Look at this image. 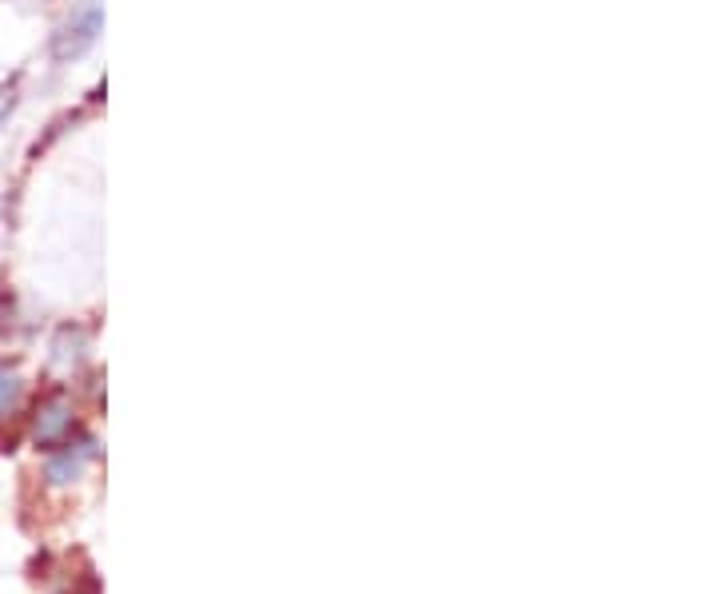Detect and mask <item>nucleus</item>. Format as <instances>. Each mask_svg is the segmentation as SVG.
I'll use <instances>...</instances> for the list:
<instances>
[{
  "label": "nucleus",
  "mask_w": 717,
  "mask_h": 594,
  "mask_svg": "<svg viewBox=\"0 0 717 594\" xmlns=\"http://www.w3.org/2000/svg\"><path fill=\"white\" fill-rule=\"evenodd\" d=\"M20 395H24V380H20V371L9 368V363H0V420L17 407Z\"/></svg>",
  "instance_id": "39448f33"
},
{
  "label": "nucleus",
  "mask_w": 717,
  "mask_h": 594,
  "mask_svg": "<svg viewBox=\"0 0 717 594\" xmlns=\"http://www.w3.org/2000/svg\"><path fill=\"white\" fill-rule=\"evenodd\" d=\"M97 459V439H77V443H64V447L52 451V459L44 463V479H49L52 487H69V483H77L80 475H84V467Z\"/></svg>",
  "instance_id": "7ed1b4c3"
},
{
  "label": "nucleus",
  "mask_w": 717,
  "mask_h": 594,
  "mask_svg": "<svg viewBox=\"0 0 717 594\" xmlns=\"http://www.w3.org/2000/svg\"><path fill=\"white\" fill-rule=\"evenodd\" d=\"M100 29H104V12L100 9H84L80 17H72L64 29L52 37V60H77V57H84L92 44H97V37H100Z\"/></svg>",
  "instance_id": "f03ea898"
},
{
  "label": "nucleus",
  "mask_w": 717,
  "mask_h": 594,
  "mask_svg": "<svg viewBox=\"0 0 717 594\" xmlns=\"http://www.w3.org/2000/svg\"><path fill=\"white\" fill-rule=\"evenodd\" d=\"M72 427H77V407H72V400L64 391L44 395L29 420V435H32V443H37V451L64 447L72 439Z\"/></svg>",
  "instance_id": "f257e3e1"
},
{
  "label": "nucleus",
  "mask_w": 717,
  "mask_h": 594,
  "mask_svg": "<svg viewBox=\"0 0 717 594\" xmlns=\"http://www.w3.org/2000/svg\"><path fill=\"white\" fill-rule=\"evenodd\" d=\"M84 332L80 328H60L57 332V343H52V360H57V368H77L80 360H84Z\"/></svg>",
  "instance_id": "20e7f679"
},
{
  "label": "nucleus",
  "mask_w": 717,
  "mask_h": 594,
  "mask_svg": "<svg viewBox=\"0 0 717 594\" xmlns=\"http://www.w3.org/2000/svg\"><path fill=\"white\" fill-rule=\"evenodd\" d=\"M17 104H20V77L0 80V132L9 128L12 112H17Z\"/></svg>",
  "instance_id": "423d86ee"
}]
</instances>
